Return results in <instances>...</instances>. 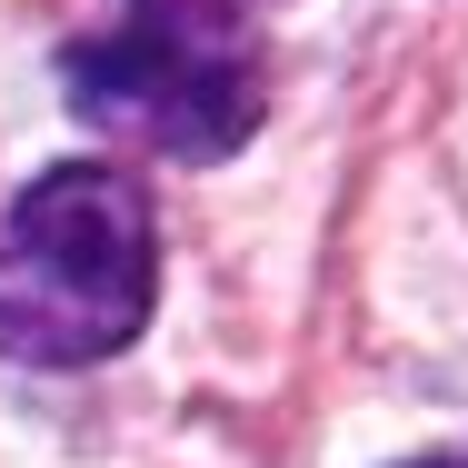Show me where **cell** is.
<instances>
[{
  "label": "cell",
  "mask_w": 468,
  "mask_h": 468,
  "mask_svg": "<svg viewBox=\"0 0 468 468\" xmlns=\"http://www.w3.org/2000/svg\"><path fill=\"white\" fill-rule=\"evenodd\" d=\"M160 229L150 189L110 160L40 170L0 209V359L20 369H90L150 329Z\"/></svg>",
  "instance_id": "6da1fadb"
},
{
  "label": "cell",
  "mask_w": 468,
  "mask_h": 468,
  "mask_svg": "<svg viewBox=\"0 0 468 468\" xmlns=\"http://www.w3.org/2000/svg\"><path fill=\"white\" fill-rule=\"evenodd\" d=\"M60 90L100 140L199 170L270 120V40L250 0H130L60 50Z\"/></svg>",
  "instance_id": "7a4b0ae2"
},
{
  "label": "cell",
  "mask_w": 468,
  "mask_h": 468,
  "mask_svg": "<svg viewBox=\"0 0 468 468\" xmlns=\"http://www.w3.org/2000/svg\"><path fill=\"white\" fill-rule=\"evenodd\" d=\"M409 468H468V459H409Z\"/></svg>",
  "instance_id": "3957f363"
}]
</instances>
